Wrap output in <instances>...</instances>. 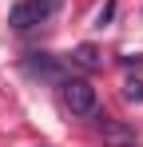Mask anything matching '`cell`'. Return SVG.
Segmentation results:
<instances>
[{
    "label": "cell",
    "instance_id": "7a4b0ae2",
    "mask_svg": "<svg viewBox=\"0 0 143 147\" xmlns=\"http://www.w3.org/2000/svg\"><path fill=\"white\" fill-rule=\"evenodd\" d=\"M60 88H64V107H68L72 115H95L99 96H95V88L88 80H64Z\"/></svg>",
    "mask_w": 143,
    "mask_h": 147
},
{
    "label": "cell",
    "instance_id": "52a82bcc",
    "mask_svg": "<svg viewBox=\"0 0 143 147\" xmlns=\"http://www.w3.org/2000/svg\"><path fill=\"white\" fill-rule=\"evenodd\" d=\"M111 16H115V0H107L103 8H99V16H95V28H103V24H111Z\"/></svg>",
    "mask_w": 143,
    "mask_h": 147
},
{
    "label": "cell",
    "instance_id": "5b68a950",
    "mask_svg": "<svg viewBox=\"0 0 143 147\" xmlns=\"http://www.w3.org/2000/svg\"><path fill=\"white\" fill-rule=\"evenodd\" d=\"M72 64L84 68V72H95V68H103V56H99L95 44H80V48L72 52Z\"/></svg>",
    "mask_w": 143,
    "mask_h": 147
},
{
    "label": "cell",
    "instance_id": "8992f818",
    "mask_svg": "<svg viewBox=\"0 0 143 147\" xmlns=\"http://www.w3.org/2000/svg\"><path fill=\"white\" fill-rule=\"evenodd\" d=\"M123 99H131V103H143V80L127 76V80H123Z\"/></svg>",
    "mask_w": 143,
    "mask_h": 147
},
{
    "label": "cell",
    "instance_id": "3957f363",
    "mask_svg": "<svg viewBox=\"0 0 143 147\" xmlns=\"http://www.w3.org/2000/svg\"><path fill=\"white\" fill-rule=\"evenodd\" d=\"M24 76L44 80V84H64V64L52 52H28L24 56Z\"/></svg>",
    "mask_w": 143,
    "mask_h": 147
},
{
    "label": "cell",
    "instance_id": "6da1fadb",
    "mask_svg": "<svg viewBox=\"0 0 143 147\" xmlns=\"http://www.w3.org/2000/svg\"><path fill=\"white\" fill-rule=\"evenodd\" d=\"M56 8H60V0H20V4L8 8V24L16 32L36 28V24H44L48 16H56Z\"/></svg>",
    "mask_w": 143,
    "mask_h": 147
},
{
    "label": "cell",
    "instance_id": "277c9868",
    "mask_svg": "<svg viewBox=\"0 0 143 147\" xmlns=\"http://www.w3.org/2000/svg\"><path fill=\"white\" fill-rule=\"evenodd\" d=\"M99 139H103V147H139V131H135L131 123H123V119H107V115H103Z\"/></svg>",
    "mask_w": 143,
    "mask_h": 147
}]
</instances>
